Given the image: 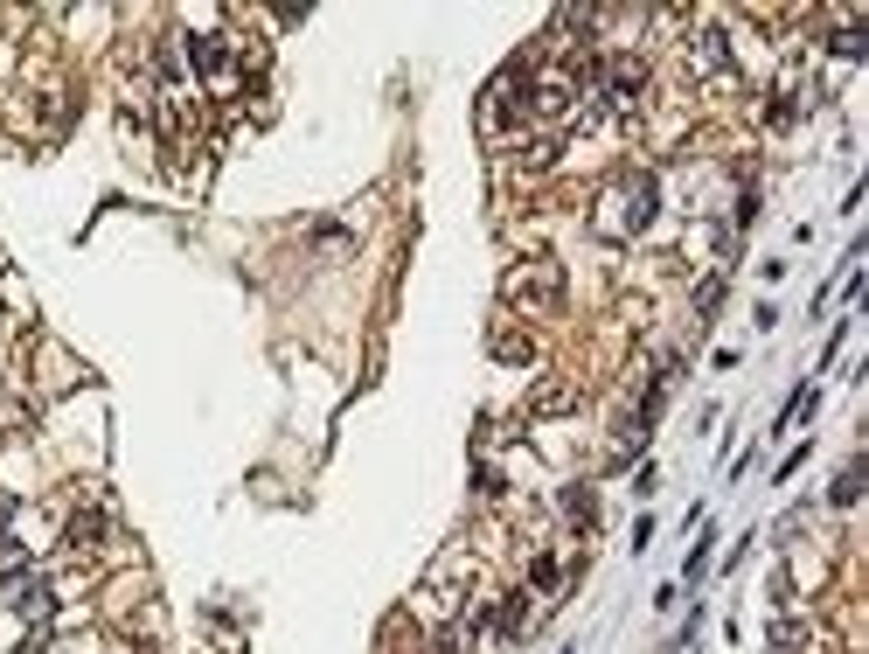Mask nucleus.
Listing matches in <instances>:
<instances>
[{
  "label": "nucleus",
  "instance_id": "4",
  "mask_svg": "<svg viewBox=\"0 0 869 654\" xmlns=\"http://www.w3.org/2000/svg\"><path fill=\"white\" fill-rule=\"evenodd\" d=\"M578 404V390L571 383H550V390H536V411H571Z\"/></svg>",
  "mask_w": 869,
  "mask_h": 654
},
{
  "label": "nucleus",
  "instance_id": "3",
  "mask_svg": "<svg viewBox=\"0 0 869 654\" xmlns=\"http://www.w3.org/2000/svg\"><path fill=\"white\" fill-rule=\"evenodd\" d=\"M696 70H724V35H696Z\"/></svg>",
  "mask_w": 869,
  "mask_h": 654
},
{
  "label": "nucleus",
  "instance_id": "2",
  "mask_svg": "<svg viewBox=\"0 0 869 654\" xmlns=\"http://www.w3.org/2000/svg\"><path fill=\"white\" fill-rule=\"evenodd\" d=\"M508 307H522V314H550L557 307V265L550 258H529V265H515L508 272Z\"/></svg>",
  "mask_w": 869,
  "mask_h": 654
},
{
  "label": "nucleus",
  "instance_id": "1",
  "mask_svg": "<svg viewBox=\"0 0 869 654\" xmlns=\"http://www.w3.org/2000/svg\"><path fill=\"white\" fill-rule=\"evenodd\" d=\"M647 216H654V181H647V174H633V181H619V188H612V195L598 202V216H591V230L619 244V237H633V230H640Z\"/></svg>",
  "mask_w": 869,
  "mask_h": 654
}]
</instances>
